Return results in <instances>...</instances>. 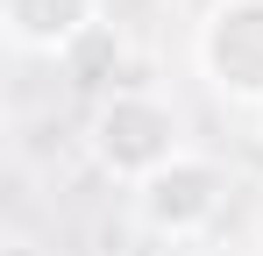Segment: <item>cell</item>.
<instances>
[{
  "mask_svg": "<svg viewBox=\"0 0 263 256\" xmlns=\"http://www.w3.org/2000/svg\"><path fill=\"white\" fill-rule=\"evenodd\" d=\"M92 150H100V164L114 171V178H128V185H149L171 157H185L171 107L149 100V93H114L92 114Z\"/></svg>",
  "mask_w": 263,
  "mask_h": 256,
  "instance_id": "6da1fadb",
  "label": "cell"
},
{
  "mask_svg": "<svg viewBox=\"0 0 263 256\" xmlns=\"http://www.w3.org/2000/svg\"><path fill=\"white\" fill-rule=\"evenodd\" d=\"M199 64L220 100H242L263 114V0H220L199 29Z\"/></svg>",
  "mask_w": 263,
  "mask_h": 256,
  "instance_id": "7a4b0ae2",
  "label": "cell"
},
{
  "mask_svg": "<svg viewBox=\"0 0 263 256\" xmlns=\"http://www.w3.org/2000/svg\"><path fill=\"white\" fill-rule=\"evenodd\" d=\"M135 192H142V221H149L157 235H199V228H214L228 178H220L206 157H171V164L157 171L149 185H135Z\"/></svg>",
  "mask_w": 263,
  "mask_h": 256,
  "instance_id": "3957f363",
  "label": "cell"
},
{
  "mask_svg": "<svg viewBox=\"0 0 263 256\" xmlns=\"http://www.w3.org/2000/svg\"><path fill=\"white\" fill-rule=\"evenodd\" d=\"M92 14L100 0H0V22H7V43L14 50H79L92 36Z\"/></svg>",
  "mask_w": 263,
  "mask_h": 256,
  "instance_id": "277c9868",
  "label": "cell"
}]
</instances>
